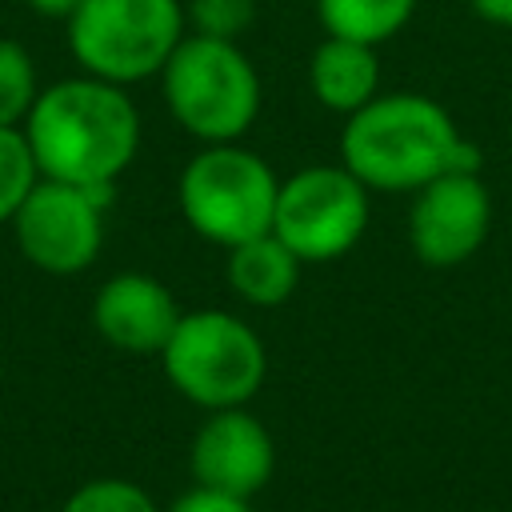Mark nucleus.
Listing matches in <instances>:
<instances>
[{
	"instance_id": "f257e3e1",
	"label": "nucleus",
	"mask_w": 512,
	"mask_h": 512,
	"mask_svg": "<svg viewBox=\"0 0 512 512\" xmlns=\"http://www.w3.org/2000/svg\"><path fill=\"white\" fill-rule=\"evenodd\" d=\"M20 128L40 176L80 188L116 184L140 148V116L128 92L88 72L40 88Z\"/></svg>"
},
{
	"instance_id": "f03ea898",
	"label": "nucleus",
	"mask_w": 512,
	"mask_h": 512,
	"mask_svg": "<svg viewBox=\"0 0 512 512\" xmlns=\"http://www.w3.org/2000/svg\"><path fill=\"white\" fill-rule=\"evenodd\" d=\"M460 132L452 116L416 92L372 96L356 108L340 132V160L364 184L380 192H416L444 176Z\"/></svg>"
},
{
	"instance_id": "7ed1b4c3",
	"label": "nucleus",
	"mask_w": 512,
	"mask_h": 512,
	"mask_svg": "<svg viewBox=\"0 0 512 512\" xmlns=\"http://www.w3.org/2000/svg\"><path fill=\"white\" fill-rule=\"evenodd\" d=\"M172 120L204 144L240 140L260 112V76L236 40L184 36L160 68Z\"/></svg>"
},
{
	"instance_id": "20e7f679",
	"label": "nucleus",
	"mask_w": 512,
	"mask_h": 512,
	"mask_svg": "<svg viewBox=\"0 0 512 512\" xmlns=\"http://www.w3.org/2000/svg\"><path fill=\"white\" fill-rule=\"evenodd\" d=\"M160 364L168 384L208 412L244 408L268 376V352L260 336L240 316L220 308L180 316Z\"/></svg>"
},
{
	"instance_id": "39448f33",
	"label": "nucleus",
	"mask_w": 512,
	"mask_h": 512,
	"mask_svg": "<svg viewBox=\"0 0 512 512\" xmlns=\"http://www.w3.org/2000/svg\"><path fill=\"white\" fill-rule=\"evenodd\" d=\"M64 24L76 64L124 88L160 76L188 20L180 0H84Z\"/></svg>"
},
{
	"instance_id": "423d86ee",
	"label": "nucleus",
	"mask_w": 512,
	"mask_h": 512,
	"mask_svg": "<svg viewBox=\"0 0 512 512\" xmlns=\"http://www.w3.org/2000/svg\"><path fill=\"white\" fill-rule=\"evenodd\" d=\"M280 180L256 152L240 144L200 148L176 184V200L192 232L220 248H236L252 236L272 232Z\"/></svg>"
},
{
	"instance_id": "0eeeda50",
	"label": "nucleus",
	"mask_w": 512,
	"mask_h": 512,
	"mask_svg": "<svg viewBox=\"0 0 512 512\" xmlns=\"http://www.w3.org/2000/svg\"><path fill=\"white\" fill-rule=\"evenodd\" d=\"M368 228V188L344 164H312L276 192L272 236L300 260H336Z\"/></svg>"
},
{
	"instance_id": "6e6552de",
	"label": "nucleus",
	"mask_w": 512,
	"mask_h": 512,
	"mask_svg": "<svg viewBox=\"0 0 512 512\" xmlns=\"http://www.w3.org/2000/svg\"><path fill=\"white\" fill-rule=\"evenodd\" d=\"M116 184H64L40 176L28 200L12 216L16 248L28 264L48 276H76L100 256L104 208L112 204Z\"/></svg>"
},
{
	"instance_id": "1a4fd4ad",
	"label": "nucleus",
	"mask_w": 512,
	"mask_h": 512,
	"mask_svg": "<svg viewBox=\"0 0 512 512\" xmlns=\"http://www.w3.org/2000/svg\"><path fill=\"white\" fill-rule=\"evenodd\" d=\"M492 200L480 176L444 172L416 188V204L408 212L412 252L432 268L464 264L488 236Z\"/></svg>"
},
{
	"instance_id": "9d476101",
	"label": "nucleus",
	"mask_w": 512,
	"mask_h": 512,
	"mask_svg": "<svg viewBox=\"0 0 512 512\" xmlns=\"http://www.w3.org/2000/svg\"><path fill=\"white\" fill-rule=\"evenodd\" d=\"M188 468L200 488H216L248 500L272 480L276 448L268 428L248 408H220L192 436Z\"/></svg>"
},
{
	"instance_id": "9b49d317",
	"label": "nucleus",
	"mask_w": 512,
	"mask_h": 512,
	"mask_svg": "<svg viewBox=\"0 0 512 512\" xmlns=\"http://www.w3.org/2000/svg\"><path fill=\"white\" fill-rule=\"evenodd\" d=\"M180 308L176 296L148 272H120L112 280L100 284L96 300H92V324L96 332L120 348V352H164L168 336L180 324Z\"/></svg>"
},
{
	"instance_id": "f8f14e48",
	"label": "nucleus",
	"mask_w": 512,
	"mask_h": 512,
	"mask_svg": "<svg viewBox=\"0 0 512 512\" xmlns=\"http://www.w3.org/2000/svg\"><path fill=\"white\" fill-rule=\"evenodd\" d=\"M380 84V56L376 44H360V40H344V36H328L312 60H308V88L312 96L332 108L352 116L356 108H364L376 96Z\"/></svg>"
},
{
	"instance_id": "ddd939ff",
	"label": "nucleus",
	"mask_w": 512,
	"mask_h": 512,
	"mask_svg": "<svg viewBox=\"0 0 512 512\" xmlns=\"http://www.w3.org/2000/svg\"><path fill=\"white\" fill-rule=\"evenodd\" d=\"M300 264L304 260L284 240H276L272 232H264V236H252V240L228 248V284L248 304L276 308V304H284L296 292Z\"/></svg>"
},
{
	"instance_id": "4468645a",
	"label": "nucleus",
	"mask_w": 512,
	"mask_h": 512,
	"mask_svg": "<svg viewBox=\"0 0 512 512\" xmlns=\"http://www.w3.org/2000/svg\"><path fill=\"white\" fill-rule=\"evenodd\" d=\"M316 12L328 36L384 44L408 24V16L416 12V0H316Z\"/></svg>"
},
{
	"instance_id": "2eb2a0df",
	"label": "nucleus",
	"mask_w": 512,
	"mask_h": 512,
	"mask_svg": "<svg viewBox=\"0 0 512 512\" xmlns=\"http://www.w3.org/2000/svg\"><path fill=\"white\" fill-rule=\"evenodd\" d=\"M40 96L36 84V64L28 48L12 36H0V124L20 128Z\"/></svg>"
},
{
	"instance_id": "dca6fc26",
	"label": "nucleus",
	"mask_w": 512,
	"mask_h": 512,
	"mask_svg": "<svg viewBox=\"0 0 512 512\" xmlns=\"http://www.w3.org/2000/svg\"><path fill=\"white\" fill-rule=\"evenodd\" d=\"M36 180H40V168L24 128L0 124V224H12L16 208L28 200Z\"/></svg>"
},
{
	"instance_id": "f3484780",
	"label": "nucleus",
	"mask_w": 512,
	"mask_h": 512,
	"mask_svg": "<svg viewBox=\"0 0 512 512\" xmlns=\"http://www.w3.org/2000/svg\"><path fill=\"white\" fill-rule=\"evenodd\" d=\"M60 512H160L156 500L132 484V480H116V476H104V480H88L80 484Z\"/></svg>"
},
{
	"instance_id": "a211bd4d",
	"label": "nucleus",
	"mask_w": 512,
	"mask_h": 512,
	"mask_svg": "<svg viewBox=\"0 0 512 512\" xmlns=\"http://www.w3.org/2000/svg\"><path fill=\"white\" fill-rule=\"evenodd\" d=\"M184 20L196 36L212 40H236L256 20V0H188Z\"/></svg>"
},
{
	"instance_id": "6ab92c4d",
	"label": "nucleus",
	"mask_w": 512,
	"mask_h": 512,
	"mask_svg": "<svg viewBox=\"0 0 512 512\" xmlns=\"http://www.w3.org/2000/svg\"><path fill=\"white\" fill-rule=\"evenodd\" d=\"M168 512H252V504L244 496H228V492L192 484L184 496H176V504Z\"/></svg>"
},
{
	"instance_id": "aec40b11",
	"label": "nucleus",
	"mask_w": 512,
	"mask_h": 512,
	"mask_svg": "<svg viewBox=\"0 0 512 512\" xmlns=\"http://www.w3.org/2000/svg\"><path fill=\"white\" fill-rule=\"evenodd\" d=\"M472 12L488 24H500V28H512V0H472Z\"/></svg>"
},
{
	"instance_id": "412c9836",
	"label": "nucleus",
	"mask_w": 512,
	"mask_h": 512,
	"mask_svg": "<svg viewBox=\"0 0 512 512\" xmlns=\"http://www.w3.org/2000/svg\"><path fill=\"white\" fill-rule=\"evenodd\" d=\"M36 16H48V20H68L84 0H24Z\"/></svg>"
}]
</instances>
